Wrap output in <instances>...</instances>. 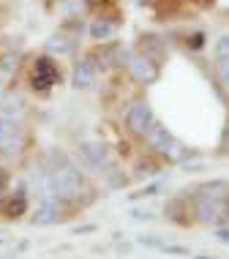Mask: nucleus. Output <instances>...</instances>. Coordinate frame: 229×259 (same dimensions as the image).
<instances>
[{
    "label": "nucleus",
    "instance_id": "2",
    "mask_svg": "<svg viewBox=\"0 0 229 259\" xmlns=\"http://www.w3.org/2000/svg\"><path fill=\"white\" fill-rule=\"evenodd\" d=\"M60 79H63V76H60V66L55 58H50V55L33 58L30 71H27V85H30L33 93L47 96L55 85H60Z\"/></svg>",
    "mask_w": 229,
    "mask_h": 259
},
{
    "label": "nucleus",
    "instance_id": "25",
    "mask_svg": "<svg viewBox=\"0 0 229 259\" xmlns=\"http://www.w3.org/2000/svg\"><path fill=\"white\" fill-rule=\"evenodd\" d=\"M156 172H158V166L150 164V161H142V164L136 166V175H145V178H150V175H156Z\"/></svg>",
    "mask_w": 229,
    "mask_h": 259
},
{
    "label": "nucleus",
    "instance_id": "32",
    "mask_svg": "<svg viewBox=\"0 0 229 259\" xmlns=\"http://www.w3.org/2000/svg\"><path fill=\"white\" fill-rule=\"evenodd\" d=\"M197 259H216V256H205V254H202V256H197Z\"/></svg>",
    "mask_w": 229,
    "mask_h": 259
},
{
    "label": "nucleus",
    "instance_id": "22",
    "mask_svg": "<svg viewBox=\"0 0 229 259\" xmlns=\"http://www.w3.org/2000/svg\"><path fill=\"white\" fill-rule=\"evenodd\" d=\"M186 47H189V50H202V47H205V33L202 30L191 33V36L186 38Z\"/></svg>",
    "mask_w": 229,
    "mask_h": 259
},
{
    "label": "nucleus",
    "instance_id": "11",
    "mask_svg": "<svg viewBox=\"0 0 229 259\" xmlns=\"http://www.w3.org/2000/svg\"><path fill=\"white\" fill-rule=\"evenodd\" d=\"M191 215L199 224H216L221 221V202H213L202 194H191Z\"/></svg>",
    "mask_w": 229,
    "mask_h": 259
},
{
    "label": "nucleus",
    "instance_id": "24",
    "mask_svg": "<svg viewBox=\"0 0 229 259\" xmlns=\"http://www.w3.org/2000/svg\"><path fill=\"white\" fill-rule=\"evenodd\" d=\"M136 243H140V246H150V248H161L164 246L156 235H140V237H136Z\"/></svg>",
    "mask_w": 229,
    "mask_h": 259
},
{
    "label": "nucleus",
    "instance_id": "28",
    "mask_svg": "<svg viewBox=\"0 0 229 259\" xmlns=\"http://www.w3.org/2000/svg\"><path fill=\"white\" fill-rule=\"evenodd\" d=\"M221 219H224V221H229V194H226L224 205H221Z\"/></svg>",
    "mask_w": 229,
    "mask_h": 259
},
{
    "label": "nucleus",
    "instance_id": "8",
    "mask_svg": "<svg viewBox=\"0 0 229 259\" xmlns=\"http://www.w3.org/2000/svg\"><path fill=\"white\" fill-rule=\"evenodd\" d=\"M128 74L131 79L136 82V85H153V82H158V76H161V66L158 63H153L150 58H145V55H131L128 60Z\"/></svg>",
    "mask_w": 229,
    "mask_h": 259
},
{
    "label": "nucleus",
    "instance_id": "18",
    "mask_svg": "<svg viewBox=\"0 0 229 259\" xmlns=\"http://www.w3.org/2000/svg\"><path fill=\"white\" fill-rule=\"evenodd\" d=\"M115 30H117V25H115V22H107V19H93V22H90V27H87L90 38L99 41V44H104V41L112 38Z\"/></svg>",
    "mask_w": 229,
    "mask_h": 259
},
{
    "label": "nucleus",
    "instance_id": "16",
    "mask_svg": "<svg viewBox=\"0 0 229 259\" xmlns=\"http://www.w3.org/2000/svg\"><path fill=\"white\" fill-rule=\"evenodd\" d=\"M194 194H202V197L224 205V199L229 194V180H207V183H199L197 188H194Z\"/></svg>",
    "mask_w": 229,
    "mask_h": 259
},
{
    "label": "nucleus",
    "instance_id": "35",
    "mask_svg": "<svg viewBox=\"0 0 229 259\" xmlns=\"http://www.w3.org/2000/svg\"><path fill=\"white\" fill-rule=\"evenodd\" d=\"M0 93H3V88H0Z\"/></svg>",
    "mask_w": 229,
    "mask_h": 259
},
{
    "label": "nucleus",
    "instance_id": "7",
    "mask_svg": "<svg viewBox=\"0 0 229 259\" xmlns=\"http://www.w3.org/2000/svg\"><path fill=\"white\" fill-rule=\"evenodd\" d=\"M79 156L90 169H96V172L109 175V169H112V153H109V148L104 142H82Z\"/></svg>",
    "mask_w": 229,
    "mask_h": 259
},
{
    "label": "nucleus",
    "instance_id": "30",
    "mask_svg": "<svg viewBox=\"0 0 229 259\" xmlns=\"http://www.w3.org/2000/svg\"><path fill=\"white\" fill-rule=\"evenodd\" d=\"M93 229H96V227H93V224H90V227H76L74 232H76V235H85V232H93Z\"/></svg>",
    "mask_w": 229,
    "mask_h": 259
},
{
    "label": "nucleus",
    "instance_id": "10",
    "mask_svg": "<svg viewBox=\"0 0 229 259\" xmlns=\"http://www.w3.org/2000/svg\"><path fill=\"white\" fill-rule=\"evenodd\" d=\"M27 207H30V199H27V191L25 188H19V191H9L6 197H0V215L9 221H17L22 219L27 213Z\"/></svg>",
    "mask_w": 229,
    "mask_h": 259
},
{
    "label": "nucleus",
    "instance_id": "27",
    "mask_svg": "<svg viewBox=\"0 0 229 259\" xmlns=\"http://www.w3.org/2000/svg\"><path fill=\"white\" fill-rule=\"evenodd\" d=\"M134 219H136V221H150L153 215L148 213V210H134Z\"/></svg>",
    "mask_w": 229,
    "mask_h": 259
},
{
    "label": "nucleus",
    "instance_id": "14",
    "mask_svg": "<svg viewBox=\"0 0 229 259\" xmlns=\"http://www.w3.org/2000/svg\"><path fill=\"white\" fill-rule=\"evenodd\" d=\"M164 213H166V219H169L172 224H177V227H189V224H191V210H189V199H186V197L166 199Z\"/></svg>",
    "mask_w": 229,
    "mask_h": 259
},
{
    "label": "nucleus",
    "instance_id": "3",
    "mask_svg": "<svg viewBox=\"0 0 229 259\" xmlns=\"http://www.w3.org/2000/svg\"><path fill=\"white\" fill-rule=\"evenodd\" d=\"M27 131L19 120L0 117V158H14L25 150Z\"/></svg>",
    "mask_w": 229,
    "mask_h": 259
},
{
    "label": "nucleus",
    "instance_id": "4",
    "mask_svg": "<svg viewBox=\"0 0 229 259\" xmlns=\"http://www.w3.org/2000/svg\"><path fill=\"white\" fill-rule=\"evenodd\" d=\"M66 219H68V202L50 197L38 202L27 221H30V227H52V224H60Z\"/></svg>",
    "mask_w": 229,
    "mask_h": 259
},
{
    "label": "nucleus",
    "instance_id": "21",
    "mask_svg": "<svg viewBox=\"0 0 229 259\" xmlns=\"http://www.w3.org/2000/svg\"><path fill=\"white\" fill-rule=\"evenodd\" d=\"M11 183H14L11 172L6 169V166H0V197H6V194L11 191Z\"/></svg>",
    "mask_w": 229,
    "mask_h": 259
},
{
    "label": "nucleus",
    "instance_id": "26",
    "mask_svg": "<svg viewBox=\"0 0 229 259\" xmlns=\"http://www.w3.org/2000/svg\"><path fill=\"white\" fill-rule=\"evenodd\" d=\"M158 191H161V183H156V186H148V188H142V191L131 194V197H134V199H140V197H156Z\"/></svg>",
    "mask_w": 229,
    "mask_h": 259
},
{
    "label": "nucleus",
    "instance_id": "1",
    "mask_svg": "<svg viewBox=\"0 0 229 259\" xmlns=\"http://www.w3.org/2000/svg\"><path fill=\"white\" fill-rule=\"evenodd\" d=\"M50 188L55 199L74 202L87 191V178L79 166H74L68 158H60L50 169Z\"/></svg>",
    "mask_w": 229,
    "mask_h": 259
},
{
    "label": "nucleus",
    "instance_id": "31",
    "mask_svg": "<svg viewBox=\"0 0 229 259\" xmlns=\"http://www.w3.org/2000/svg\"><path fill=\"white\" fill-rule=\"evenodd\" d=\"M6 17H9V9H3V6H0V25L6 22Z\"/></svg>",
    "mask_w": 229,
    "mask_h": 259
},
{
    "label": "nucleus",
    "instance_id": "34",
    "mask_svg": "<svg viewBox=\"0 0 229 259\" xmlns=\"http://www.w3.org/2000/svg\"><path fill=\"white\" fill-rule=\"evenodd\" d=\"M226 153H229V142H226Z\"/></svg>",
    "mask_w": 229,
    "mask_h": 259
},
{
    "label": "nucleus",
    "instance_id": "12",
    "mask_svg": "<svg viewBox=\"0 0 229 259\" xmlns=\"http://www.w3.org/2000/svg\"><path fill=\"white\" fill-rule=\"evenodd\" d=\"M96 79H99V71H96L93 60H90L87 55L74 63V71H71V88H76V90H90V88L96 85Z\"/></svg>",
    "mask_w": 229,
    "mask_h": 259
},
{
    "label": "nucleus",
    "instance_id": "19",
    "mask_svg": "<svg viewBox=\"0 0 229 259\" xmlns=\"http://www.w3.org/2000/svg\"><path fill=\"white\" fill-rule=\"evenodd\" d=\"M19 68V52L9 47V50H0V74H11Z\"/></svg>",
    "mask_w": 229,
    "mask_h": 259
},
{
    "label": "nucleus",
    "instance_id": "17",
    "mask_svg": "<svg viewBox=\"0 0 229 259\" xmlns=\"http://www.w3.org/2000/svg\"><path fill=\"white\" fill-rule=\"evenodd\" d=\"M136 55H145V58H150L153 63H158V66H161L164 58H166V50L161 47V41H158V38L142 36V38H140V50H136Z\"/></svg>",
    "mask_w": 229,
    "mask_h": 259
},
{
    "label": "nucleus",
    "instance_id": "13",
    "mask_svg": "<svg viewBox=\"0 0 229 259\" xmlns=\"http://www.w3.org/2000/svg\"><path fill=\"white\" fill-rule=\"evenodd\" d=\"M117 50H120V44H99L93 52H87V58L93 60L96 71H107V68H115L117 63Z\"/></svg>",
    "mask_w": 229,
    "mask_h": 259
},
{
    "label": "nucleus",
    "instance_id": "20",
    "mask_svg": "<svg viewBox=\"0 0 229 259\" xmlns=\"http://www.w3.org/2000/svg\"><path fill=\"white\" fill-rule=\"evenodd\" d=\"M213 58L216 60H229V36H221L213 47Z\"/></svg>",
    "mask_w": 229,
    "mask_h": 259
},
{
    "label": "nucleus",
    "instance_id": "33",
    "mask_svg": "<svg viewBox=\"0 0 229 259\" xmlns=\"http://www.w3.org/2000/svg\"><path fill=\"white\" fill-rule=\"evenodd\" d=\"M0 243H6V235L3 232H0Z\"/></svg>",
    "mask_w": 229,
    "mask_h": 259
},
{
    "label": "nucleus",
    "instance_id": "9",
    "mask_svg": "<svg viewBox=\"0 0 229 259\" xmlns=\"http://www.w3.org/2000/svg\"><path fill=\"white\" fill-rule=\"evenodd\" d=\"M76 44H79V36L63 27V30L52 33V36L44 41V55H50V58H63V55H71L76 50Z\"/></svg>",
    "mask_w": 229,
    "mask_h": 259
},
{
    "label": "nucleus",
    "instance_id": "5",
    "mask_svg": "<svg viewBox=\"0 0 229 259\" xmlns=\"http://www.w3.org/2000/svg\"><path fill=\"white\" fill-rule=\"evenodd\" d=\"M126 128H128V134H134V137H142L145 131L153 125V120H156V115H153V109H150V104L140 99V101H134L131 107L126 109Z\"/></svg>",
    "mask_w": 229,
    "mask_h": 259
},
{
    "label": "nucleus",
    "instance_id": "23",
    "mask_svg": "<svg viewBox=\"0 0 229 259\" xmlns=\"http://www.w3.org/2000/svg\"><path fill=\"white\" fill-rule=\"evenodd\" d=\"M216 71H218L221 85L229 88V60H216Z\"/></svg>",
    "mask_w": 229,
    "mask_h": 259
},
{
    "label": "nucleus",
    "instance_id": "29",
    "mask_svg": "<svg viewBox=\"0 0 229 259\" xmlns=\"http://www.w3.org/2000/svg\"><path fill=\"white\" fill-rule=\"evenodd\" d=\"M216 237H218L221 243H229V229H218V232H216Z\"/></svg>",
    "mask_w": 229,
    "mask_h": 259
},
{
    "label": "nucleus",
    "instance_id": "6",
    "mask_svg": "<svg viewBox=\"0 0 229 259\" xmlns=\"http://www.w3.org/2000/svg\"><path fill=\"white\" fill-rule=\"evenodd\" d=\"M27 107H30V101H27V96L17 85L6 88L3 93H0V117L22 120V117L27 115Z\"/></svg>",
    "mask_w": 229,
    "mask_h": 259
},
{
    "label": "nucleus",
    "instance_id": "15",
    "mask_svg": "<svg viewBox=\"0 0 229 259\" xmlns=\"http://www.w3.org/2000/svg\"><path fill=\"white\" fill-rule=\"evenodd\" d=\"M142 139H145V145H148V148H150L153 153H158V150H161L164 145H166V142H169V139H172V131L166 128L164 123L153 120V125H150V128H148V131H145V134H142Z\"/></svg>",
    "mask_w": 229,
    "mask_h": 259
}]
</instances>
